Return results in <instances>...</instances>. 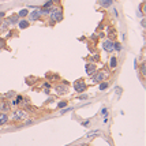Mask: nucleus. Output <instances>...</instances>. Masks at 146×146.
<instances>
[{
  "instance_id": "1",
  "label": "nucleus",
  "mask_w": 146,
  "mask_h": 146,
  "mask_svg": "<svg viewBox=\"0 0 146 146\" xmlns=\"http://www.w3.org/2000/svg\"><path fill=\"white\" fill-rule=\"evenodd\" d=\"M49 15H51V22L52 23L63 21V11L60 8H53V11L49 14Z\"/></svg>"
},
{
  "instance_id": "2",
  "label": "nucleus",
  "mask_w": 146,
  "mask_h": 146,
  "mask_svg": "<svg viewBox=\"0 0 146 146\" xmlns=\"http://www.w3.org/2000/svg\"><path fill=\"white\" fill-rule=\"evenodd\" d=\"M91 76V82H94V83H100V82H103L106 79V72L105 71H100V72H94L93 75H90Z\"/></svg>"
},
{
  "instance_id": "3",
  "label": "nucleus",
  "mask_w": 146,
  "mask_h": 146,
  "mask_svg": "<svg viewBox=\"0 0 146 146\" xmlns=\"http://www.w3.org/2000/svg\"><path fill=\"white\" fill-rule=\"evenodd\" d=\"M74 89L75 91H78V93H83V91H86L87 89V85H86V82L83 79H78L74 82Z\"/></svg>"
},
{
  "instance_id": "4",
  "label": "nucleus",
  "mask_w": 146,
  "mask_h": 146,
  "mask_svg": "<svg viewBox=\"0 0 146 146\" xmlns=\"http://www.w3.org/2000/svg\"><path fill=\"white\" fill-rule=\"evenodd\" d=\"M26 118H27V115H26V112L23 109H15L14 111V113H12V119L14 120H25Z\"/></svg>"
},
{
  "instance_id": "5",
  "label": "nucleus",
  "mask_w": 146,
  "mask_h": 146,
  "mask_svg": "<svg viewBox=\"0 0 146 146\" xmlns=\"http://www.w3.org/2000/svg\"><path fill=\"white\" fill-rule=\"evenodd\" d=\"M103 49H104L105 52H108V53H112V52L115 51V49H113V41H112L111 38L103 41Z\"/></svg>"
},
{
  "instance_id": "6",
  "label": "nucleus",
  "mask_w": 146,
  "mask_h": 146,
  "mask_svg": "<svg viewBox=\"0 0 146 146\" xmlns=\"http://www.w3.org/2000/svg\"><path fill=\"white\" fill-rule=\"evenodd\" d=\"M85 70L87 72V75H93L97 71V66L94 64V63H87V64L85 66Z\"/></svg>"
},
{
  "instance_id": "7",
  "label": "nucleus",
  "mask_w": 146,
  "mask_h": 146,
  "mask_svg": "<svg viewBox=\"0 0 146 146\" xmlns=\"http://www.w3.org/2000/svg\"><path fill=\"white\" fill-rule=\"evenodd\" d=\"M56 93L57 94H67V93H68V86H67V85L56 86Z\"/></svg>"
},
{
  "instance_id": "8",
  "label": "nucleus",
  "mask_w": 146,
  "mask_h": 146,
  "mask_svg": "<svg viewBox=\"0 0 146 146\" xmlns=\"http://www.w3.org/2000/svg\"><path fill=\"white\" fill-rule=\"evenodd\" d=\"M42 15L40 14V11H38V8L36 10V11H32V12H29V18H30V21H38Z\"/></svg>"
},
{
  "instance_id": "9",
  "label": "nucleus",
  "mask_w": 146,
  "mask_h": 146,
  "mask_svg": "<svg viewBox=\"0 0 146 146\" xmlns=\"http://www.w3.org/2000/svg\"><path fill=\"white\" fill-rule=\"evenodd\" d=\"M18 26H19V29H22V30H23V29H27L29 26H30V22H29L27 19H25V18H23V19H19Z\"/></svg>"
},
{
  "instance_id": "10",
  "label": "nucleus",
  "mask_w": 146,
  "mask_h": 146,
  "mask_svg": "<svg viewBox=\"0 0 146 146\" xmlns=\"http://www.w3.org/2000/svg\"><path fill=\"white\" fill-rule=\"evenodd\" d=\"M19 19H21V18H19L17 14H15V15H11V17H10L6 22L8 23V25H17V23L19 22Z\"/></svg>"
},
{
  "instance_id": "11",
  "label": "nucleus",
  "mask_w": 146,
  "mask_h": 146,
  "mask_svg": "<svg viewBox=\"0 0 146 146\" xmlns=\"http://www.w3.org/2000/svg\"><path fill=\"white\" fill-rule=\"evenodd\" d=\"M8 123V115L6 112H0V126H4Z\"/></svg>"
},
{
  "instance_id": "12",
  "label": "nucleus",
  "mask_w": 146,
  "mask_h": 146,
  "mask_svg": "<svg viewBox=\"0 0 146 146\" xmlns=\"http://www.w3.org/2000/svg\"><path fill=\"white\" fill-rule=\"evenodd\" d=\"M100 2V6L103 8H109L112 4H113V0H98Z\"/></svg>"
},
{
  "instance_id": "13",
  "label": "nucleus",
  "mask_w": 146,
  "mask_h": 146,
  "mask_svg": "<svg viewBox=\"0 0 146 146\" xmlns=\"http://www.w3.org/2000/svg\"><path fill=\"white\" fill-rule=\"evenodd\" d=\"M109 67L112 70H115L116 67H118V59H116V56H111L109 59Z\"/></svg>"
},
{
  "instance_id": "14",
  "label": "nucleus",
  "mask_w": 146,
  "mask_h": 146,
  "mask_svg": "<svg viewBox=\"0 0 146 146\" xmlns=\"http://www.w3.org/2000/svg\"><path fill=\"white\" fill-rule=\"evenodd\" d=\"M10 108H11V105H10L8 103H6V101H3V103L0 104V111L2 112H6L7 113V112L10 111Z\"/></svg>"
},
{
  "instance_id": "15",
  "label": "nucleus",
  "mask_w": 146,
  "mask_h": 146,
  "mask_svg": "<svg viewBox=\"0 0 146 146\" xmlns=\"http://www.w3.org/2000/svg\"><path fill=\"white\" fill-rule=\"evenodd\" d=\"M17 15H18L19 18H21V19H23V18H26V17L29 15V10H27V8H22L21 11H19V12L17 14Z\"/></svg>"
},
{
  "instance_id": "16",
  "label": "nucleus",
  "mask_w": 146,
  "mask_h": 146,
  "mask_svg": "<svg viewBox=\"0 0 146 146\" xmlns=\"http://www.w3.org/2000/svg\"><path fill=\"white\" fill-rule=\"evenodd\" d=\"M109 87V82H100L98 83V89H100V91H104V90H106Z\"/></svg>"
},
{
  "instance_id": "17",
  "label": "nucleus",
  "mask_w": 146,
  "mask_h": 146,
  "mask_svg": "<svg viewBox=\"0 0 146 146\" xmlns=\"http://www.w3.org/2000/svg\"><path fill=\"white\" fill-rule=\"evenodd\" d=\"M139 71H141V74L143 75V78H145V75H146V64H145V62L141 64V67H139Z\"/></svg>"
},
{
  "instance_id": "18",
  "label": "nucleus",
  "mask_w": 146,
  "mask_h": 146,
  "mask_svg": "<svg viewBox=\"0 0 146 146\" xmlns=\"http://www.w3.org/2000/svg\"><path fill=\"white\" fill-rule=\"evenodd\" d=\"M21 101H23V97H22V96H17V98L12 101V105H18Z\"/></svg>"
},
{
  "instance_id": "19",
  "label": "nucleus",
  "mask_w": 146,
  "mask_h": 146,
  "mask_svg": "<svg viewBox=\"0 0 146 146\" xmlns=\"http://www.w3.org/2000/svg\"><path fill=\"white\" fill-rule=\"evenodd\" d=\"M113 49L118 51V52H120L121 51V44L120 42H113Z\"/></svg>"
},
{
  "instance_id": "20",
  "label": "nucleus",
  "mask_w": 146,
  "mask_h": 146,
  "mask_svg": "<svg viewBox=\"0 0 146 146\" xmlns=\"http://www.w3.org/2000/svg\"><path fill=\"white\" fill-rule=\"evenodd\" d=\"M67 106V101H60L59 104H57V109H63Z\"/></svg>"
},
{
  "instance_id": "21",
  "label": "nucleus",
  "mask_w": 146,
  "mask_h": 146,
  "mask_svg": "<svg viewBox=\"0 0 146 146\" xmlns=\"http://www.w3.org/2000/svg\"><path fill=\"white\" fill-rule=\"evenodd\" d=\"M51 7H53V0H49V2H47L42 6V8H51Z\"/></svg>"
},
{
  "instance_id": "22",
  "label": "nucleus",
  "mask_w": 146,
  "mask_h": 146,
  "mask_svg": "<svg viewBox=\"0 0 146 146\" xmlns=\"http://www.w3.org/2000/svg\"><path fill=\"white\" fill-rule=\"evenodd\" d=\"M120 94H121V87L116 86V97H120Z\"/></svg>"
},
{
  "instance_id": "23",
  "label": "nucleus",
  "mask_w": 146,
  "mask_h": 146,
  "mask_svg": "<svg viewBox=\"0 0 146 146\" xmlns=\"http://www.w3.org/2000/svg\"><path fill=\"white\" fill-rule=\"evenodd\" d=\"M86 98H89V97H87L86 94H82V96H78V100H81V101H82V100H86Z\"/></svg>"
},
{
  "instance_id": "24",
  "label": "nucleus",
  "mask_w": 146,
  "mask_h": 146,
  "mask_svg": "<svg viewBox=\"0 0 146 146\" xmlns=\"http://www.w3.org/2000/svg\"><path fill=\"white\" fill-rule=\"evenodd\" d=\"M14 96H15V91H8L6 94V97H14Z\"/></svg>"
},
{
  "instance_id": "25",
  "label": "nucleus",
  "mask_w": 146,
  "mask_h": 146,
  "mask_svg": "<svg viewBox=\"0 0 146 146\" xmlns=\"http://www.w3.org/2000/svg\"><path fill=\"white\" fill-rule=\"evenodd\" d=\"M42 87H44V89H49V87H51V83H48V82H47V83L42 85Z\"/></svg>"
},
{
  "instance_id": "26",
  "label": "nucleus",
  "mask_w": 146,
  "mask_h": 146,
  "mask_svg": "<svg viewBox=\"0 0 146 146\" xmlns=\"http://www.w3.org/2000/svg\"><path fill=\"white\" fill-rule=\"evenodd\" d=\"M106 113H108V111H106V108H103V109H101V115H106Z\"/></svg>"
},
{
  "instance_id": "27",
  "label": "nucleus",
  "mask_w": 146,
  "mask_h": 146,
  "mask_svg": "<svg viewBox=\"0 0 146 146\" xmlns=\"http://www.w3.org/2000/svg\"><path fill=\"white\" fill-rule=\"evenodd\" d=\"M141 25H142V27L145 29V26H146V21H145V18L142 19V21H141Z\"/></svg>"
},
{
  "instance_id": "28",
  "label": "nucleus",
  "mask_w": 146,
  "mask_h": 146,
  "mask_svg": "<svg viewBox=\"0 0 146 146\" xmlns=\"http://www.w3.org/2000/svg\"><path fill=\"white\" fill-rule=\"evenodd\" d=\"M82 126H83V127H87V126H90V121H83Z\"/></svg>"
},
{
  "instance_id": "29",
  "label": "nucleus",
  "mask_w": 146,
  "mask_h": 146,
  "mask_svg": "<svg viewBox=\"0 0 146 146\" xmlns=\"http://www.w3.org/2000/svg\"><path fill=\"white\" fill-rule=\"evenodd\" d=\"M29 124H32V119H27V121L25 123V126H29Z\"/></svg>"
},
{
  "instance_id": "30",
  "label": "nucleus",
  "mask_w": 146,
  "mask_h": 146,
  "mask_svg": "<svg viewBox=\"0 0 146 146\" xmlns=\"http://www.w3.org/2000/svg\"><path fill=\"white\" fill-rule=\"evenodd\" d=\"M6 17V12H3V11H0V18H4Z\"/></svg>"
},
{
  "instance_id": "31",
  "label": "nucleus",
  "mask_w": 146,
  "mask_h": 146,
  "mask_svg": "<svg viewBox=\"0 0 146 146\" xmlns=\"http://www.w3.org/2000/svg\"><path fill=\"white\" fill-rule=\"evenodd\" d=\"M113 15L118 17V10H116V8H113Z\"/></svg>"
},
{
  "instance_id": "32",
  "label": "nucleus",
  "mask_w": 146,
  "mask_h": 146,
  "mask_svg": "<svg viewBox=\"0 0 146 146\" xmlns=\"http://www.w3.org/2000/svg\"><path fill=\"white\" fill-rule=\"evenodd\" d=\"M81 146H87V145H81Z\"/></svg>"
}]
</instances>
